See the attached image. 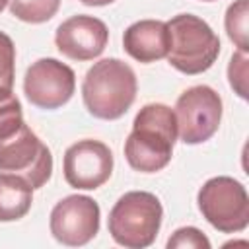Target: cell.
Instances as JSON below:
<instances>
[{"label": "cell", "instance_id": "9c48e42d", "mask_svg": "<svg viewBox=\"0 0 249 249\" xmlns=\"http://www.w3.org/2000/svg\"><path fill=\"white\" fill-rule=\"evenodd\" d=\"M76 89L74 70L56 58H39L23 78V91L27 99L39 109H58L70 101Z\"/></svg>", "mask_w": 249, "mask_h": 249}, {"label": "cell", "instance_id": "d6986e66", "mask_svg": "<svg viewBox=\"0 0 249 249\" xmlns=\"http://www.w3.org/2000/svg\"><path fill=\"white\" fill-rule=\"evenodd\" d=\"M247 53L237 51L228 64V80L231 89L241 97L247 99Z\"/></svg>", "mask_w": 249, "mask_h": 249}, {"label": "cell", "instance_id": "52a82bcc", "mask_svg": "<svg viewBox=\"0 0 249 249\" xmlns=\"http://www.w3.org/2000/svg\"><path fill=\"white\" fill-rule=\"evenodd\" d=\"M177 136L185 144H202L210 140L222 121V97L210 86H193L185 89L175 103Z\"/></svg>", "mask_w": 249, "mask_h": 249}, {"label": "cell", "instance_id": "7c38bea8", "mask_svg": "<svg viewBox=\"0 0 249 249\" xmlns=\"http://www.w3.org/2000/svg\"><path fill=\"white\" fill-rule=\"evenodd\" d=\"M124 51L138 62H156L167 56L169 51V29L161 19H140L124 29L123 35Z\"/></svg>", "mask_w": 249, "mask_h": 249}, {"label": "cell", "instance_id": "3957f363", "mask_svg": "<svg viewBox=\"0 0 249 249\" xmlns=\"http://www.w3.org/2000/svg\"><path fill=\"white\" fill-rule=\"evenodd\" d=\"M161 218L163 208L156 195L128 191L111 208L107 228L115 243L126 249H144L156 241Z\"/></svg>", "mask_w": 249, "mask_h": 249}, {"label": "cell", "instance_id": "ffe728a7", "mask_svg": "<svg viewBox=\"0 0 249 249\" xmlns=\"http://www.w3.org/2000/svg\"><path fill=\"white\" fill-rule=\"evenodd\" d=\"M80 2L86 4V6H107V4H111L115 0H80Z\"/></svg>", "mask_w": 249, "mask_h": 249}, {"label": "cell", "instance_id": "8fae6325", "mask_svg": "<svg viewBox=\"0 0 249 249\" xmlns=\"http://www.w3.org/2000/svg\"><path fill=\"white\" fill-rule=\"evenodd\" d=\"M109 41L107 25L93 16H72L56 27V49L72 60H93L99 56Z\"/></svg>", "mask_w": 249, "mask_h": 249}, {"label": "cell", "instance_id": "7402d4cb", "mask_svg": "<svg viewBox=\"0 0 249 249\" xmlns=\"http://www.w3.org/2000/svg\"><path fill=\"white\" fill-rule=\"evenodd\" d=\"M202 2H214V0H202Z\"/></svg>", "mask_w": 249, "mask_h": 249}, {"label": "cell", "instance_id": "277c9868", "mask_svg": "<svg viewBox=\"0 0 249 249\" xmlns=\"http://www.w3.org/2000/svg\"><path fill=\"white\" fill-rule=\"evenodd\" d=\"M167 23L169 29V64L189 76L206 72L220 54V39L212 27L193 14L173 16Z\"/></svg>", "mask_w": 249, "mask_h": 249}, {"label": "cell", "instance_id": "9a60e30c", "mask_svg": "<svg viewBox=\"0 0 249 249\" xmlns=\"http://www.w3.org/2000/svg\"><path fill=\"white\" fill-rule=\"evenodd\" d=\"M60 8V0H10V12L25 23L49 21Z\"/></svg>", "mask_w": 249, "mask_h": 249}, {"label": "cell", "instance_id": "6da1fadb", "mask_svg": "<svg viewBox=\"0 0 249 249\" xmlns=\"http://www.w3.org/2000/svg\"><path fill=\"white\" fill-rule=\"evenodd\" d=\"M175 140L177 119L173 109L163 103H148L134 117L132 132L124 142V158L132 169L156 173L171 161Z\"/></svg>", "mask_w": 249, "mask_h": 249}, {"label": "cell", "instance_id": "8992f818", "mask_svg": "<svg viewBox=\"0 0 249 249\" xmlns=\"http://www.w3.org/2000/svg\"><path fill=\"white\" fill-rule=\"evenodd\" d=\"M0 171L25 179L31 189H41L53 175L51 150L23 123L8 138H0Z\"/></svg>", "mask_w": 249, "mask_h": 249}, {"label": "cell", "instance_id": "2e32d148", "mask_svg": "<svg viewBox=\"0 0 249 249\" xmlns=\"http://www.w3.org/2000/svg\"><path fill=\"white\" fill-rule=\"evenodd\" d=\"M23 124V111L14 91H0V138L12 136Z\"/></svg>", "mask_w": 249, "mask_h": 249}, {"label": "cell", "instance_id": "44dd1931", "mask_svg": "<svg viewBox=\"0 0 249 249\" xmlns=\"http://www.w3.org/2000/svg\"><path fill=\"white\" fill-rule=\"evenodd\" d=\"M8 2H10V0H0V12L6 8V4H8Z\"/></svg>", "mask_w": 249, "mask_h": 249}, {"label": "cell", "instance_id": "e0dca14e", "mask_svg": "<svg viewBox=\"0 0 249 249\" xmlns=\"http://www.w3.org/2000/svg\"><path fill=\"white\" fill-rule=\"evenodd\" d=\"M16 78V47L10 35L0 31V91H12Z\"/></svg>", "mask_w": 249, "mask_h": 249}, {"label": "cell", "instance_id": "5b68a950", "mask_svg": "<svg viewBox=\"0 0 249 249\" xmlns=\"http://www.w3.org/2000/svg\"><path fill=\"white\" fill-rule=\"evenodd\" d=\"M202 218L222 233H237L249 226V196L245 187L228 175L208 179L196 195Z\"/></svg>", "mask_w": 249, "mask_h": 249}, {"label": "cell", "instance_id": "7a4b0ae2", "mask_svg": "<svg viewBox=\"0 0 249 249\" xmlns=\"http://www.w3.org/2000/svg\"><path fill=\"white\" fill-rule=\"evenodd\" d=\"M136 74L119 58H103L95 62L84 78L82 99L89 115L115 121L121 119L136 99Z\"/></svg>", "mask_w": 249, "mask_h": 249}, {"label": "cell", "instance_id": "ac0fdd59", "mask_svg": "<svg viewBox=\"0 0 249 249\" xmlns=\"http://www.w3.org/2000/svg\"><path fill=\"white\" fill-rule=\"evenodd\" d=\"M210 249V241L208 237L193 228V226H187V228H179L173 231V235L167 239V249Z\"/></svg>", "mask_w": 249, "mask_h": 249}, {"label": "cell", "instance_id": "5bb4252c", "mask_svg": "<svg viewBox=\"0 0 249 249\" xmlns=\"http://www.w3.org/2000/svg\"><path fill=\"white\" fill-rule=\"evenodd\" d=\"M247 18H249V0H235L228 6L224 25L228 37L233 41L237 51L247 53L249 41H247Z\"/></svg>", "mask_w": 249, "mask_h": 249}, {"label": "cell", "instance_id": "ba28073f", "mask_svg": "<svg viewBox=\"0 0 249 249\" xmlns=\"http://www.w3.org/2000/svg\"><path fill=\"white\" fill-rule=\"evenodd\" d=\"M99 218V204L91 196L70 195L58 200L51 210L49 228L58 243L68 247H82L97 235Z\"/></svg>", "mask_w": 249, "mask_h": 249}, {"label": "cell", "instance_id": "4fadbf2b", "mask_svg": "<svg viewBox=\"0 0 249 249\" xmlns=\"http://www.w3.org/2000/svg\"><path fill=\"white\" fill-rule=\"evenodd\" d=\"M33 202V189L31 185L14 175V173H0V222H16L23 218Z\"/></svg>", "mask_w": 249, "mask_h": 249}, {"label": "cell", "instance_id": "30bf717a", "mask_svg": "<svg viewBox=\"0 0 249 249\" xmlns=\"http://www.w3.org/2000/svg\"><path fill=\"white\" fill-rule=\"evenodd\" d=\"M62 171L66 183L74 189H99L113 173V152L101 140H78L66 148Z\"/></svg>", "mask_w": 249, "mask_h": 249}]
</instances>
